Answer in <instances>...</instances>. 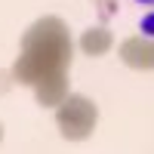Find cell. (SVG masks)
<instances>
[{
    "instance_id": "cell-1",
    "label": "cell",
    "mask_w": 154,
    "mask_h": 154,
    "mask_svg": "<svg viewBox=\"0 0 154 154\" xmlns=\"http://www.w3.org/2000/svg\"><path fill=\"white\" fill-rule=\"evenodd\" d=\"M139 31H142L145 37H151V40H154V9L142 16V22H139Z\"/></svg>"
},
{
    "instance_id": "cell-2",
    "label": "cell",
    "mask_w": 154,
    "mask_h": 154,
    "mask_svg": "<svg viewBox=\"0 0 154 154\" xmlns=\"http://www.w3.org/2000/svg\"><path fill=\"white\" fill-rule=\"evenodd\" d=\"M136 3H142V6H154V0H136Z\"/></svg>"
}]
</instances>
